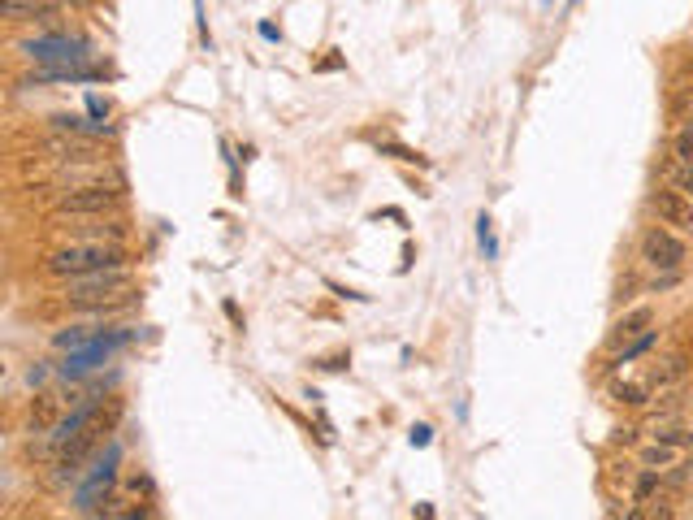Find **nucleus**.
<instances>
[{"label": "nucleus", "mask_w": 693, "mask_h": 520, "mask_svg": "<svg viewBox=\"0 0 693 520\" xmlns=\"http://www.w3.org/2000/svg\"><path fill=\"white\" fill-rule=\"evenodd\" d=\"M117 265H130L126 243H57L44 260H39V273L65 282V278H83V273L117 269Z\"/></svg>", "instance_id": "1"}, {"label": "nucleus", "mask_w": 693, "mask_h": 520, "mask_svg": "<svg viewBox=\"0 0 693 520\" xmlns=\"http://www.w3.org/2000/svg\"><path fill=\"white\" fill-rule=\"evenodd\" d=\"M126 204V191L122 187H104V182H78V187L61 191L57 204H52V221H65V217H109V213H122Z\"/></svg>", "instance_id": "2"}, {"label": "nucleus", "mask_w": 693, "mask_h": 520, "mask_svg": "<svg viewBox=\"0 0 693 520\" xmlns=\"http://www.w3.org/2000/svg\"><path fill=\"white\" fill-rule=\"evenodd\" d=\"M18 57L35 61V65H83L91 57V44H87V39H78V35H70L65 26H44L39 35L22 39Z\"/></svg>", "instance_id": "3"}, {"label": "nucleus", "mask_w": 693, "mask_h": 520, "mask_svg": "<svg viewBox=\"0 0 693 520\" xmlns=\"http://www.w3.org/2000/svg\"><path fill=\"white\" fill-rule=\"evenodd\" d=\"M130 286H135V273H130V265H117V269L83 273V278H65L57 295L65 299V308H74V304H100V299H122L130 295Z\"/></svg>", "instance_id": "4"}, {"label": "nucleus", "mask_w": 693, "mask_h": 520, "mask_svg": "<svg viewBox=\"0 0 693 520\" xmlns=\"http://www.w3.org/2000/svg\"><path fill=\"white\" fill-rule=\"evenodd\" d=\"M637 256H642V265L655 269V273H676V269H685V260H689V243H685L681 230H672V226H663V221H655V226L642 230Z\"/></svg>", "instance_id": "5"}, {"label": "nucleus", "mask_w": 693, "mask_h": 520, "mask_svg": "<svg viewBox=\"0 0 693 520\" xmlns=\"http://www.w3.org/2000/svg\"><path fill=\"white\" fill-rule=\"evenodd\" d=\"M646 208H650V217H655V221H663V226H672L681 234H693V200H689V195H681L676 187L650 191Z\"/></svg>", "instance_id": "6"}, {"label": "nucleus", "mask_w": 693, "mask_h": 520, "mask_svg": "<svg viewBox=\"0 0 693 520\" xmlns=\"http://www.w3.org/2000/svg\"><path fill=\"white\" fill-rule=\"evenodd\" d=\"M74 230H61V243H126L122 217H70Z\"/></svg>", "instance_id": "7"}, {"label": "nucleus", "mask_w": 693, "mask_h": 520, "mask_svg": "<svg viewBox=\"0 0 693 520\" xmlns=\"http://www.w3.org/2000/svg\"><path fill=\"white\" fill-rule=\"evenodd\" d=\"M65 403H78V395H57V390H39V395L26 403V434H48L52 425L65 416Z\"/></svg>", "instance_id": "8"}, {"label": "nucleus", "mask_w": 693, "mask_h": 520, "mask_svg": "<svg viewBox=\"0 0 693 520\" xmlns=\"http://www.w3.org/2000/svg\"><path fill=\"white\" fill-rule=\"evenodd\" d=\"M109 78L100 65H44V70L26 74L22 87H48V83H100Z\"/></svg>", "instance_id": "9"}, {"label": "nucleus", "mask_w": 693, "mask_h": 520, "mask_svg": "<svg viewBox=\"0 0 693 520\" xmlns=\"http://www.w3.org/2000/svg\"><path fill=\"white\" fill-rule=\"evenodd\" d=\"M650 325H655V308L650 304H637V308H629L624 312V317H616L611 321V334H607V347H624L629 343V338H637L642 330H650Z\"/></svg>", "instance_id": "10"}, {"label": "nucleus", "mask_w": 693, "mask_h": 520, "mask_svg": "<svg viewBox=\"0 0 693 520\" xmlns=\"http://www.w3.org/2000/svg\"><path fill=\"white\" fill-rule=\"evenodd\" d=\"M48 130H61V135H83V139H113L117 126L109 122H87L83 113H48Z\"/></svg>", "instance_id": "11"}, {"label": "nucleus", "mask_w": 693, "mask_h": 520, "mask_svg": "<svg viewBox=\"0 0 693 520\" xmlns=\"http://www.w3.org/2000/svg\"><path fill=\"white\" fill-rule=\"evenodd\" d=\"M5 13L9 22H26V26H61V13L48 0H5Z\"/></svg>", "instance_id": "12"}, {"label": "nucleus", "mask_w": 693, "mask_h": 520, "mask_svg": "<svg viewBox=\"0 0 693 520\" xmlns=\"http://www.w3.org/2000/svg\"><path fill=\"white\" fill-rule=\"evenodd\" d=\"M689 369H693L689 351H672V356H663V360H655V364H650L646 382L655 386V390H663V386H681L685 377H689Z\"/></svg>", "instance_id": "13"}, {"label": "nucleus", "mask_w": 693, "mask_h": 520, "mask_svg": "<svg viewBox=\"0 0 693 520\" xmlns=\"http://www.w3.org/2000/svg\"><path fill=\"white\" fill-rule=\"evenodd\" d=\"M655 343H659V330H655V325H650V330H642V334H637V338H629V343H624V347L616 351V356H611V364H607V369H611V373H616V369H624V364L642 360V356H646V351H655Z\"/></svg>", "instance_id": "14"}, {"label": "nucleus", "mask_w": 693, "mask_h": 520, "mask_svg": "<svg viewBox=\"0 0 693 520\" xmlns=\"http://www.w3.org/2000/svg\"><path fill=\"white\" fill-rule=\"evenodd\" d=\"M676 460H681V447H672V442H655V438H650L646 447L637 451V464H642V468H659V473H663V468H672Z\"/></svg>", "instance_id": "15"}, {"label": "nucleus", "mask_w": 693, "mask_h": 520, "mask_svg": "<svg viewBox=\"0 0 693 520\" xmlns=\"http://www.w3.org/2000/svg\"><path fill=\"white\" fill-rule=\"evenodd\" d=\"M611 395H616V403H624V408H650V399H655V386L642 377V382H620Z\"/></svg>", "instance_id": "16"}, {"label": "nucleus", "mask_w": 693, "mask_h": 520, "mask_svg": "<svg viewBox=\"0 0 693 520\" xmlns=\"http://www.w3.org/2000/svg\"><path fill=\"white\" fill-rule=\"evenodd\" d=\"M659 178H663V187H676L681 195H689L693 200V165H685V161H668L659 169Z\"/></svg>", "instance_id": "17"}, {"label": "nucleus", "mask_w": 693, "mask_h": 520, "mask_svg": "<svg viewBox=\"0 0 693 520\" xmlns=\"http://www.w3.org/2000/svg\"><path fill=\"white\" fill-rule=\"evenodd\" d=\"M672 161L693 165V117H685V122L672 130Z\"/></svg>", "instance_id": "18"}, {"label": "nucleus", "mask_w": 693, "mask_h": 520, "mask_svg": "<svg viewBox=\"0 0 693 520\" xmlns=\"http://www.w3.org/2000/svg\"><path fill=\"white\" fill-rule=\"evenodd\" d=\"M100 330H91V325H65V330L61 334H52V343H57V347H87L91 343V338H96Z\"/></svg>", "instance_id": "19"}, {"label": "nucleus", "mask_w": 693, "mask_h": 520, "mask_svg": "<svg viewBox=\"0 0 693 520\" xmlns=\"http://www.w3.org/2000/svg\"><path fill=\"white\" fill-rule=\"evenodd\" d=\"M377 152H382V156H395V161H403V165H421V169H429V156L412 152V148H403V143H386V139H377Z\"/></svg>", "instance_id": "20"}, {"label": "nucleus", "mask_w": 693, "mask_h": 520, "mask_svg": "<svg viewBox=\"0 0 693 520\" xmlns=\"http://www.w3.org/2000/svg\"><path fill=\"white\" fill-rule=\"evenodd\" d=\"M122 486H126V494H143V499H152V494H156V481L148 473H130Z\"/></svg>", "instance_id": "21"}, {"label": "nucleus", "mask_w": 693, "mask_h": 520, "mask_svg": "<svg viewBox=\"0 0 693 520\" xmlns=\"http://www.w3.org/2000/svg\"><path fill=\"white\" fill-rule=\"evenodd\" d=\"M477 239H481V247H486V260H494V252H499V247H494V234H490V217H486V213L477 217Z\"/></svg>", "instance_id": "22"}, {"label": "nucleus", "mask_w": 693, "mask_h": 520, "mask_svg": "<svg viewBox=\"0 0 693 520\" xmlns=\"http://www.w3.org/2000/svg\"><path fill=\"white\" fill-rule=\"evenodd\" d=\"M681 273H685V269H676V273H659V278H655V282H650V286H646V291H650V295H659V291H672V286H676V282H681Z\"/></svg>", "instance_id": "23"}, {"label": "nucleus", "mask_w": 693, "mask_h": 520, "mask_svg": "<svg viewBox=\"0 0 693 520\" xmlns=\"http://www.w3.org/2000/svg\"><path fill=\"white\" fill-rule=\"evenodd\" d=\"M317 369L321 373H347L351 369V356H325V360H317Z\"/></svg>", "instance_id": "24"}, {"label": "nucleus", "mask_w": 693, "mask_h": 520, "mask_svg": "<svg viewBox=\"0 0 693 520\" xmlns=\"http://www.w3.org/2000/svg\"><path fill=\"white\" fill-rule=\"evenodd\" d=\"M412 442H416V447H429V425H416L412 429Z\"/></svg>", "instance_id": "25"}, {"label": "nucleus", "mask_w": 693, "mask_h": 520, "mask_svg": "<svg viewBox=\"0 0 693 520\" xmlns=\"http://www.w3.org/2000/svg\"><path fill=\"white\" fill-rule=\"evenodd\" d=\"M226 317H230V321L243 330V312H239V304H234V299H226Z\"/></svg>", "instance_id": "26"}, {"label": "nucleus", "mask_w": 693, "mask_h": 520, "mask_svg": "<svg viewBox=\"0 0 693 520\" xmlns=\"http://www.w3.org/2000/svg\"><path fill=\"white\" fill-rule=\"evenodd\" d=\"M689 117H693V100H689Z\"/></svg>", "instance_id": "27"}]
</instances>
